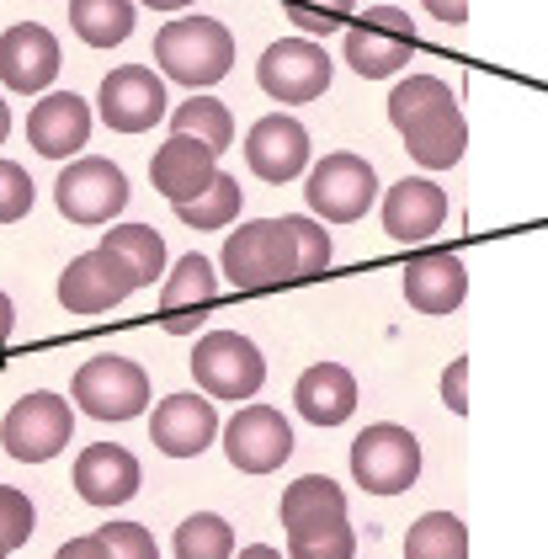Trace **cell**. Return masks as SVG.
<instances>
[{
	"mask_svg": "<svg viewBox=\"0 0 548 559\" xmlns=\"http://www.w3.org/2000/svg\"><path fill=\"white\" fill-rule=\"evenodd\" d=\"M389 123L400 129L405 150L421 160L426 171H448L464 160L468 123L458 112V96L437 75H405L389 91Z\"/></svg>",
	"mask_w": 548,
	"mask_h": 559,
	"instance_id": "1",
	"label": "cell"
},
{
	"mask_svg": "<svg viewBox=\"0 0 548 559\" xmlns=\"http://www.w3.org/2000/svg\"><path fill=\"white\" fill-rule=\"evenodd\" d=\"M155 64L187 91L218 86L235 70V33L213 16H176L155 33Z\"/></svg>",
	"mask_w": 548,
	"mask_h": 559,
	"instance_id": "2",
	"label": "cell"
},
{
	"mask_svg": "<svg viewBox=\"0 0 548 559\" xmlns=\"http://www.w3.org/2000/svg\"><path fill=\"white\" fill-rule=\"evenodd\" d=\"M224 277L235 288H283L298 283V251L283 218H251L224 240Z\"/></svg>",
	"mask_w": 548,
	"mask_h": 559,
	"instance_id": "3",
	"label": "cell"
},
{
	"mask_svg": "<svg viewBox=\"0 0 548 559\" xmlns=\"http://www.w3.org/2000/svg\"><path fill=\"white\" fill-rule=\"evenodd\" d=\"M352 474L368 496H405L421 479V442L416 431L394 427V421H373L352 442Z\"/></svg>",
	"mask_w": 548,
	"mask_h": 559,
	"instance_id": "4",
	"label": "cell"
},
{
	"mask_svg": "<svg viewBox=\"0 0 548 559\" xmlns=\"http://www.w3.org/2000/svg\"><path fill=\"white\" fill-rule=\"evenodd\" d=\"M416 53V22L400 5H373L346 27V64L362 81H389L410 64Z\"/></svg>",
	"mask_w": 548,
	"mask_h": 559,
	"instance_id": "5",
	"label": "cell"
},
{
	"mask_svg": "<svg viewBox=\"0 0 548 559\" xmlns=\"http://www.w3.org/2000/svg\"><path fill=\"white\" fill-rule=\"evenodd\" d=\"M70 431H75V411L64 405V394L33 389V394H22V400L5 411V421H0V448H5L16 464H43V459L64 453Z\"/></svg>",
	"mask_w": 548,
	"mask_h": 559,
	"instance_id": "6",
	"label": "cell"
},
{
	"mask_svg": "<svg viewBox=\"0 0 548 559\" xmlns=\"http://www.w3.org/2000/svg\"><path fill=\"white\" fill-rule=\"evenodd\" d=\"M70 394L96 421H133L139 411H150V373L118 352H107V357H91L85 368H75Z\"/></svg>",
	"mask_w": 548,
	"mask_h": 559,
	"instance_id": "7",
	"label": "cell"
},
{
	"mask_svg": "<svg viewBox=\"0 0 548 559\" xmlns=\"http://www.w3.org/2000/svg\"><path fill=\"white\" fill-rule=\"evenodd\" d=\"M192 379L213 400H251L255 389L266 384L261 346L251 336H240V331H209L192 346Z\"/></svg>",
	"mask_w": 548,
	"mask_h": 559,
	"instance_id": "8",
	"label": "cell"
},
{
	"mask_svg": "<svg viewBox=\"0 0 548 559\" xmlns=\"http://www.w3.org/2000/svg\"><path fill=\"white\" fill-rule=\"evenodd\" d=\"M303 198H309V209L325 218V224H357V218L379 203V171H373L362 155L341 150V155H325V160L309 171Z\"/></svg>",
	"mask_w": 548,
	"mask_h": 559,
	"instance_id": "9",
	"label": "cell"
},
{
	"mask_svg": "<svg viewBox=\"0 0 548 559\" xmlns=\"http://www.w3.org/2000/svg\"><path fill=\"white\" fill-rule=\"evenodd\" d=\"M53 203L70 224H107L128 209V176L123 166L102 160V155H85L75 166L59 171V187H53Z\"/></svg>",
	"mask_w": 548,
	"mask_h": 559,
	"instance_id": "10",
	"label": "cell"
},
{
	"mask_svg": "<svg viewBox=\"0 0 548 559\" xmlns=\"http://www.w3.org/2000/svg\"><path fill=\"white\" fill-rule=\"evenodd\" d=\"M261 91L283 107H303L314 96H325L331 86V53L314 44V38H283L261 53V70H255Z\"/></svg>",
	"mask_w": 548,
	"mask_h": 559,
	"instance_id": "11",
	"label": "cell"
},
{
	"mask_svg": "<svg viewBox=\"0 0 548 559\" xmlns=\"http://www.w3.org/2000/svg\"><path fill=\"white\" fill-rule=\"evenodd\" d=\"M133 288H139V272H133L118 251L96 246V251H85V257H75L64 266L59 304H64L70 314H107V309H118Z\"/></svg>",
	"mask_w": 548,
	"mask_h": 559,
	"instance_id": "12",
	"label": "cell"
},
{
	"mask_svg": "<svg viewBox=\"0 0 548 559\" xmlns=\"http://www.w3.org/2000/svg\"><path fill=\"white\" fill-rule=\"evenodd\" d=\"M96 107H102V123L118 133H150L166 118V81L150 70V64H123L112 70L102 91H96Z\"/></svg>",
	"mask_w": 548,
	"mask_h": 559,
	"instance_id": "13",
	"label": "cell"
},
{
	"mask_svg": "<svg viewBox=\"0 0 548 559\" xmlns=\"http://www.w3.org/2000/svg\"><path fill=\"white\" fill-rule=\"evenodd\" d=\"M288 453H294V427L272 405L235 411V421L224 427V459L240 474H272L277 464H288Z\"/></svg>",
	"mask_w": 548,
	"mask_h": 559,
	"instance_id": "14",
	"label": "cell"
},
{
	"mask_svg": "<svg viewBox=\"0 0 548 559\" xmlns=\"http://www.w3.org/2000/svg\"><path fill=\"white\" fill-rule=\"evenodd\" d=\"M53 75H59V38L48 27L16 22L0 33V86L5 91L33 96V91L53 86Z\"/></svg>",
	"mask_w": 548,
	"mask_h": 559,
	"instance_id": "15",
	"label": "cell"
},
{
	"mask_svg": "<svg viewBox=\"0 0 548 559\" xmlns=\"http://www.w3.org/2000/svg\"><path fill=\"white\" fill-rule=\"evenodd\" d=\"M213 304H218V272H213L209 257L187 251L170 266L166 288H160V325L176 331V336H187V331H198L209 320Z\"/></svg>",
	"mask_w": 548,
	"mask_h": 559,
	"instance_id": "16",
	"label": "cell"
},
{
	"mask_svg": "<svg viewBox=\"0 0 548 559\" xmlns=\"http://www.w3.org/2000/svg\"><path fill=\"white\" fill-rule=\"evenodd\" d=\"M218 437V411L209 394H166L160 411L150 416V442L170 459H198Z\"/></svg>",
	"mask_w": 548,
	"mask_h": 559,
	"instance_id": "17",
	"label": "cell"
},
{
	"mask_svg": "<svg viewBox=\"0 0 548 559\" xmlns=\"http://www.w3.org/2000/svg\"><path fill=\"white\" fill-rule=\"evenodd\" d=\"M246 160H251V171L261 176V181L283 187V181H294V176L309 171V133H303L298 118L272 112V118H261V123L246 133Z\"/></svg>",
	"mask_w": 548,
	"mask_h": 559,
	"instance_id": "18",
	"label": "cell"
},
{
	"mask_svg": "<svg viewBox=\"0 0 548 559\" xmlns=\"http://www.w3.org/2000/svg\"><path fill=\"white\" fill-rule=\"evenodd\" d=\"M91 107H85V96L75 91H53V96H43L38 107L27 112V144L38 150L43 160H64V155H81L85 139H91Z\"/></svg>",
	"mask_w": 548,
	"mask_h": 559,
	"instance_id": "19",
	"label": "cell"
},
{
	"mask_svg": "<svg viewBox=\"0 0 548 559\" xmlns=\"http://www.w3.org/2000/svg\"><path fill=\"white\" fill-rule=\"evenodd\" d=\"M139 459L118 448V442H91L81 459H75V490L91 507H123L139 496Z\"/></svg>",
	"mask_w": 548,
	"mask_h": 559,
	"instance_id": "20",
	"label": "cell"
},
{
	"mask_svg": "<svg viewBox=\"0 0 548 559\" xmlns=\"http://www.w3.org/2000/svg\"><path fill=\"white\" fill-rule=\"evenodd\" d=\"M405 304L421 314H453L468 299V272L453 251H421L405 261Z\"/></svg>",
	"mask_w": 548,
	"mask_h": 559,
	"instance_id": "21",
	"label": "cell"
},
{
	"mask_svg": "<svg viewBox=\"0 0 548 559\" xmlns=\"http://www.w3.org/2000/svg\"><path fill=\"white\" fill-rule=\"evenodd\" d=\"M213 176H218V155H213L209 144L187 139V133H170L166 144L155 150V160H150V181H155L160 198H170V209L187 203V198H198Z\"/></svg>",
	"mask_w": 548,
	"mask_h": 559,
	"instance_id": "22",
	"label": "cell"
},
{
	"mask_svg": "<svg viewBox=\"0 0 548 559\" xmlns=\"http://www.w3.org/2000/svg\"><path fill=\"white\" fill-rule=\"evenodd\" d=\"M448 224V192L426 176H410V181H394L383 192V229L389 240H426Z\"/></svg>",
	"mask_w": 548,
	"mask_h": 559,
	"instance_id": "23",
	"label": "cell"
},
{
	"mask_svg": "<svg viewBox=\"0 0 548 559\" xmlns=\"http://www.w3.org/2000/svg\"><path fill=\"white\" fill-rule=\"evenodd\" d=\"M294 405H298V416L314 421V427H341L357 411V379H352V368H341V362L303 368V379L294 389Z\"/></svg>",
	"mask_w": 548,
	"mask_h": 559,
	"instance_id": "24",
	"label": "cell"
},
{
	"mask_svg": "<svg viewBox=\"0 0 548 559\" xmlns=\"http://www.w3.org/2000/svg\"><path fill=\"white\" fill-rule=\"evenodd\" d=\"M277 516H283L288 538H294V533H314V527L346 522V496H341L336 479H325V474H303V479H294V485L283 490Z\"/></svg>",
	"mask_w": 548,
	"mask_h": 559,
	"instance_id": "25",
	"label": "cell"
},
{
	"mask_svg": "<svg viewBox=\"0 0 548 559\" xmlns=\"http://www.w3.org/2000/svg\"><path fill=\"white\" fill-rule=\"evenodd\" d=\"M70 27L91 48H118L133 33V0H70Z\"/></svg>",
	"mask_w": 548,
	"mask_h": 559,
	"instance_id": "26",
	"label": "cell"
},
{
	"mask_svg": "<svg viewBox=\"0 0 548 559\" xmlns=\"http://www.w3.org/2000/svg\"><path fill=\"white\" fill-rule=\"evenodd\" d=\"M405 559H468V527L453 512H426L405 533Z\"/></svg>",
	"mask_w": 548,
	"mask_h": 559,
	"instance_id": "27",
	"label": "cell"
},
{
	"mask_svg": "<svg viewBox=\"0 0 548 559\" xmlns=\"http://www.w3.org/2000/svg\"><path fill=\"white\" fill-rule=\"evenodd\" d=\"M170 118V133H187V139H198V144H209L213 155H224L229 150V139H235V118H229V107L224 102H213V96H187Z\"/></svg>",
	"mask_w": 548,
	"mask_h": 559,
	"instance_id": "28",
	"label": "cell"
},
{
	"mask_svg": "<svg viewBox=\"0 0 548 559\" xmlns=\"http://www.w3.org/2000/svg\"><path fill=\"white\" fill-rule=\"evenodd\" d=\"M240 203H246V192H240V181L229 171H218L198 192V198H187V203H176V218L187 224V229H224V224H235L240 214Z\"/></svg>",
	"mask_w": 548,
	"mask_h": 559,
	"instance_id": "29",
	"label": "cell"
},
{
	"mask_svg": "<svg viewBox=\"0 0 548 559\" xmlns=\"http://www.w3.org/2000/svg\"><path fill=\"white\" fill-rule=\"evenodd\" d=\"M102 246L118 251L139 272V288L144 283H160V272H166V240H160V229H150V224H118V229H107Z\"/></svg>",
	"mask_w": 548,
	"mask_h": 559,
	"instance_id": "30",
	"label": "cell"
},
{
	"mask_svg": "<svg viewBox=\"0 0 548 559\" xmlns=\"http://www.w3.org/2000/svg\"><path fill=\"white\" fill-rule=\"evenodd\" d=\"M235 555V527L218 512H192L176 527V559H229Z\"/></svg>",
	"mask_w": 548,
	"mask_h": 559,
	"instance_id": "31",
	"label": "cell"
},
{
	"mask_svg": "<svg viewBox=\"0 0 548 559\" xmlns=\"http://www.w3.org/2000/svg\"><path fill=\"white\" fill-rule=\"evenodd\" d=\"M283 11H288V22L303 27L309 38H325V33H336V27L352 22L357 0H283Z\"/></svg>",
	"mask_w": 548,
	"mask_h": 559,
	"instance_id": "32",
	"label": "cell"
},
{
	"mask_svg": "<svg viewBox=\"0 0 548 559\" xmlns=\"http://www.w3.org/2000/svg\"><path fill=\"white\" fill-rule=\"evenodd\" d=\"M288 235H294V251H298V277H320L331 266V235L320 218H303V214H288Z\"/></svg>",
	"mask_w": 548,
	"mask_h": 559,
	"instance_id": "33",
	"label": "cell"
},
{
	"mask_svg": "<svg viewBox=\"0 0 548 559\" xmlns=\"http://www.w3.org/2000/svg\"><path fill=\"white\" fill-rule=\"evenodd\" d=\"M288 555L294 559H352L357 555V533H352V522H331V527H314V533H294V538H288Z\"/></svg>",
	"mask_w": 548,
	"mask_h": 559,
	"instance_id": "34",
	"label": "cell"
},
{
	"mask_svg": "<svg viewBox=\"0 0 548 559\" xmlns=\"http://www.w3.org/2000/svg\"><path fill=\"white\" fill-rule=\"evenodd\" d=\"M33 522H38L33 501H27L16 485H0V544H5V549H22V544L33 538Z\"/></svg>",
	"mask_w": 548,
	"mask_h": 559,
	"instance_id": "35",
	"label": "cell"
},
{
	"mask_svg": "<svg viewBox=\"0 0 548 559\" xmlns=\"http://www.w3.org/2000/svg\"><path fill=\"white\" fill-rule=\"evenodd\" d=\"M27 214H33V176L16 160H0V224H16Z\"/></svg>",
	"mask_w": 548,
	"mask_h": 559,
	"instance_id": "36",
	"label": "cell"
},
{
	"mask_svg": "<svg viewBox=\"0 0 548 559\" xmlns=\"http://www.w3.org/2000/svg\"><path fill=\"white\" fill-rule=\"evenodd\" d=\"M102 544H107L112 559H160L150 527H139V522H107V527H102Z\"/></svg>",
	"mask_w": 548,
	"mask_h": 559,
	"instance_id": "37",
	"label": "cell"
},
{
	"mask_svg": "<svg viewBox=\"0 0 548 559\" xmlns=\"http://www.w3.org/2000/svg\"><path fill=\"white\" fill-rule=\"evenodd\" d=\"M442 400L453 416H468V357H453L448 373H442Z\"/></svg>",
	"mask_w": 548,
	"mask_h": 559,
	"instance_id": "38",
	"label": "cell"
},
{
	"mask_svg": "<svg viewBox=\"0 0 548 559\" xmlns=\"http://www.w3.org/2000/svg\"><path fill=\"white\" fill-rule=\"evenodd\" d=\"M53 559H112V555H107L102 533H85V538H70V544H64Z\"/></svg>",
	"mask_w": 548,
	"mask_h": 559,
	"instance_id": "39",
	"label": "cell"
},
{
	"mask_svg": "<svg viewBox=\"0 0 548 559\" xmlns=\"http://www.w3.org/2000/svg\"><path fill=\"white\" fill-rule=\"evenodd\" d=\"M426 11H431L442 27H464L468 22V0H426Z\"/></svg>",
	"mask_w": 548,
	"mask_h": 559,
	"instance_id": "40",
	"label": "cell"
},
{
	"mask_svg": "<svg viewBox=\"0 0 548 559\" xmlns=\"http://www.w3.org/2000/svg\"><path fill=\"white\" fill-rule=\"evenodd\" d=\"M11 325H16V309H11V299L0 294V346L11 342Z\"/></svg>",
	"mask_w": 548,
	"mask_h": 559,
	"instance_id": "41",
	"label": "cell"
},
{
	"mask_svg": "<svg viewBox=\"0 0 548 559\" xmlns=\"http://www.w3.org/2000/svg\"><path fill=\"white\" fill-rule=\"evenodd\" d=\"M235 559H283V555H277L272 544H251V549H240V555H235Z\"/></svg>",
	"mask_w": 548,
	"mask_h": 559,
	"instance_id": "42",
	"label": "cell"
},
{
	"mask_svg": "<svg viewBox=\"0 0 548 559\" xmlns=\"http://www.w3.org/2000/svg\"><path fill=\"white\" fill-rule=\"evenodd\" d=\"M150 11H181V5H192V0H144Z\"/></svg>",
	"mask_w": 548,
	"mask_h": 559,
	"instance_id": "43",
	"label": "cell"
},
{
	"mask_svg": "<svg viewBox=\"0 0 548 559\" xmlns=\"http://www.w3.org/2000/svg\"><path fill=\"white\" fill-rule=\"evenodd\" d=\"M5 133H11V107L0 102V144H5Z\"/></svg>",
	"mask_w": 548,
	"mask_h": 559,
	"instance_id": "44",
	"label": "cell"
},
{
	"mask_svg": "<svg viewBox=\"0 0 548 559\" xmlns=\"http://www.w3.org/2000/svg\"><path fill=\"white\" fill-rule=\"evenodd\" d=\"M5 555H11V549H5V544H0V559H5Z\"/></svg>",
	"mask_w": 548,
	"mask_h": 559,
	"instance_id": "45",
	"label": "cell"
}]
</instances>
